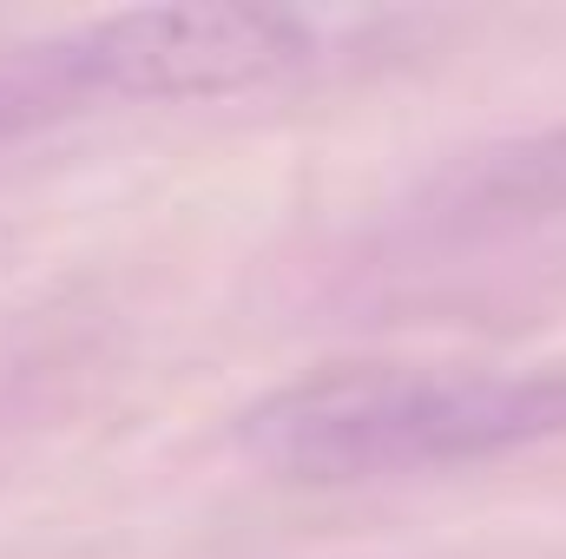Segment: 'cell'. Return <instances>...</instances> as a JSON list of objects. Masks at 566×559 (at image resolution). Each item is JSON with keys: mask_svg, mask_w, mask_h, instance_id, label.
<instances>
[{"mask_svg": "<svg viewBox=\"0 0 566 559\" xmlns=\"http://www.w3.org/2000/svg\"><path fill=\"white\" fill-rule=\"evenodd\" d=\"M566 434V369H323L264 395L238 441L283 481H369Z\"/></svg>", "mask_w": 566, "mask_h": 559, "instance_id": "cell-1", "label": "cell"}, {"mask_svg": "<svg viewBox=\"0 0 566 559\" xmlns=\"http://www.w3.org/2000/svg\"><path fill=\"white\" fill-rule=\"evenodd\" d=\"M310 27L283 7L191 0V7H126L73 27L46 46V66L73 93L113 99H218L251 93L310 60Z\"/></svg>", "mask_w": 566, "mask_h": 559, "instance_id": "cell-2", "label": "cell"}, {"mask_svg": "<svg viewBox=\"0 0 566 559\" xmlns=\"http://www.w3.org/2000/svg\"><path fill=\"white\" fill-rule=\"evenodd\" d=\"M448 204L474 218H527L566 204V133L514 139L494 151H474L448 178Z\"/></svg>", "mask_w": 566, "mask_h": 559, "instance_id": "cell-3", "label": "cell"}]
</instances>
